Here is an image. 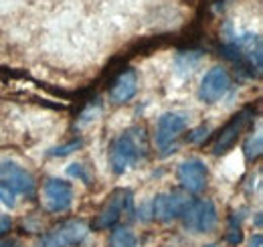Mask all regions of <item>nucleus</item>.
Returning <instances> with one entry per match:
<instances>
[{
    "label": "nucleus",
    "instance_id": "nucleus-1",
    "mask_svg": "<svg viewBox=\"0 0 263 247\" xmlns=\"http://www.w3.org/2000/svg\"><path fill=\"white\" fill-rule=\"evenodd\" d=\"M148 152L146 130L140 126L122 132L109 146V166L116 174H124L132 164L140 162Z\"/></svg>",
    "mask_w": 263,
    "mask_h": 247
},
{
    "label": "nucleus",
    "instance_id": "nucleus-2",
    "mask_svg": "<svg viewBox=\"0 0 263 247\" xmlns=\"http://www.w3.org/2000/svg\"><path fill=\"white\" fill-rule=\"evenodd\" d=\"M221 53L225 59H229L239 71H245L249 77H259L263 67V47L261 37L245 32L235 37L233 41L221 45Z\"/></svg>",
    "mask_w": 263,
    "mask_h": 247
},
{
    "label": "nucleus",
    "instance_id": "nucleus-3",
    "mask_svg": "<svg viewBox=\"0 0 263 247\" xmlns=\"http://www.w3.org/2000/svg\"><path fill=\"white\" fill-rule=\"evenodd\" d=\"M134 213V195H132L130 188H116L107 203L101 207L93 223H91V229L93 231H101V229H107V227H114L124 215H132Z\"/></svg>",
    "mask_w": 263,
    "mask_h": 247
},
{
    "label": "nucleus",
    "instance_id": "nucleus-4",
    "mask_svg": "<svg viewBox=\"0 0 263 247\" xmlns=\"http://www.w3.org/2000/svg\"><path fill=\"white\" fill-rule=\"evenodd\" d=\"M253 118H255V110L251 105H247L241 112H237L229 122L219 130V134H217V138L213 142V154L221 156L225 154L227 150H231L237 144V140L241 138V134L249 128V123L253 122Z\"/></svg>",
    "mask_w": 263,
    "mask_h": 247
},
{
    "label": "nucleus",
    "instance_id": "nucleus-5",
    "mask_svg": "<svg viewBox=\"0 0 263 247\" xmlns=\"http://www.w3.org/2000/svg\"><path fill=\"white\" fill-rule=\"evenodd\" d=\"M182 225L193 231V233H209L215 229L217 221H219V213L213 201L200 199V201H191L182 213Z\"/></svg>",
    "mask_w": 263,
    "mask_h": 247
},
{
    "label": "nucleus",
    "instance_id": "nucleus-6",
    "mask_svg": "<svg viewBox=\"0 0 263 247\" xmlns=\"http://www.w3.org/2000/svg\"><path fill=\"white\" fill-rule=\"evenodd\" d=\"M89 233V225L79 221V219H71L65 221L57 227H53L43 239L41 247H73L79 245L81 241H85Z\"/></svg>",
    "mask_w": 263,
    "mask_h": 247
},
{
    "label": "nucleus",
    "instance_id": "nucleus-7",
    "mask_svg": "<svg viewBox=\"0 0 263 247\" xmlns=\"http://www.w3.org/2000/svg\"><path fill=\"white\" fill-rule=\"evenodd\" d=\"M184 130H186V118L182 114L166 112L160 116L156 123V146L160 154L166 156L176 150V140Z\"/></svg>",
    "mask_w": 263,
    "mask_h": 247
},
{
    "label": "nucleus",
    "instance_id": "nucleus-8",
    "mask_svg": "<svg viewBox=\"0 0 263 247\" xmlns=\"http://www.w3.org/2000/svg\"><path fill=\"white\" fill-rule=\"evenodd\" d=\"M189 203L191 201H189L186 192H182V190L156 195L154 201H152V215H154V219H158L162 223H170V221L182 217Z\"/></svg>",
    "mask_w": 263,
    "mask_h": 247
},
{
    "label": "nucleus",
    "instance_id": "nucleus-9",
    "mask_svg": "<svg viewBox=\"0 0 263 247\" xmlns=\"http://www.w3.org/2000/svg\"><path fill=\"white\" fill-rule=\"evenodd\" d=\"M231 90V75L225 67H213L206 71V75L200 81L198 97L204 103H217L221 97H225Z\"/></svg>",
    "mask_w": 263,
    "mask_h": 247
},
{
    "label": "nucleus",
    "instance_id": "nucleus-10",
    "mask_svg": "<svg viewBox=\"0 0 263 247\" xmlns=\"http://www.w3.org/2000/svg\"><path fill=\"white\" fill-rule=\"evenodd\" d=\"M43 203L51 213H65L73 205V186L61 179H49L43 186Z\"/></svg>",
    "mask_w": 263,
    "mask_h": 247
},
{
    "label": "nucleus",
    "instance_id": "nucleus-11",
    "mask_svg": "<svg viewBox=\"0 0 263 247\" xmlns=\"http://www.w3.org/2000/svg\"><path fill=\"white\" fill-rule=\"evenodd\" d=\"M178 183L186 192H200L204 190L209 181V168L200 158H189L178 166Z\"/></svg>",
    "mask_w": 263,
    "mask_h": 247
},
{
    "label": "nucleus",
    "instance_id": "nucleus-12",
    "mask_svg": "<svg viewBox=\"0 0 263 247\" xmlns=\"http://www.w3.org/2000/svg\"><path fill=\"white\" fill-rule=\"evenodd\" d=\"M0 185L12 188L14 192L21 195H33L34 192V179L31 172H27L23 166L14 164V162H0Z\"/></svg>",
    "mask_w": 263,
    "mask_h": 247
},
{
    "label": "nucleus",
    "instance_id": "nucleus-13",
    "mask_svg": "<svg viewBox=\"0 0 263 247\" xmlns=\"http://www.w3.org/2000/svg\"><path fill=\"white\" fill-rule=\"evenodd\" d=\"M136 92H138V75H136L134 69H126L111 83L109 99H111V103L122 105V103H128L132 97L136 95Z\"/></svg>",
    "mask_w": 263,
    "mask_h": 247
},
{
    "label": "nucleus",
    "instance_id": "nucleus-14",
    "mask_svg": "<svg viewBox=\"0 0 263 247\" xmlns=\"http://www.w3.org/2000/svg\"><path fill=\"white\" fill-rule=\"evenodd\" d=\"M138 239L128 227H116L109 235V247H136Z\"/></svg>",
    "mask_w": 263,
    "mask_h": 247
},
{
    "label": "nucleus",
    "instance_id": "nucleus-15",
    "mask_svg": "<svg viewBox=\"0 0 263 247\" xmlns=\"http://www.w3.org/2000/svg\"><path fill=\"white\" fill-rule=\"evenodd\" d=\"M261 150H263V136L259 132L257 134H251L245 140V144H243V152H245V158L249 162H255L261 156Z\"/></svg>",
    "mask_w": 263,
    "mask_h": 247
},
{
    "label": "nucleus",
    "instance_id": "nucleus-16",
    "mask_svg": "<svg viewBox=\"0 0 263 247\" xmlns=\"http://www.w3.org/2000/svg\"><path fill=\"white\" fill-rule=\"evenodd\" d=\"M241 213H233L229 219V231H227V243L233 247L243 243V229H241Z\"/></svg>",
    "mask_w": 263,
    "mask_h": 247
},
{
    "label": "nucleus",
    "instance_id": "nucleus-17",
    "mask_svg": "<svg viewBox=\"0 0 263 247\" xmlns=\"http://www.w3.org/2000/svg\"><path fill=\"white\" fill-rule=\"evenodd\" d=\"M83 146V140H71V142H67V144H63V146H57V148H53L51 152H49V156H67L71 154V152H75V150H79Z\"/></svg>",
    "mask_w": 263,
    "mask_h": 247
},
{
    "label": "nucleus",
    "instance_id": "nucleus-18",
    "mask_svg": "<svg viewBox=\"0 0 263 247\" xmlns=\"http://www.w3.org/2000/svg\"><path fill=\"white\" fill-rule=\"evenodd\" d=\"M67 174L69 177H75V179H79V181H83L85 185H91L89 181V174L85 172V166L83 164H69V168H67Z\"/></svg>",
    "mask_w": 263,
    "mask_h": 247
},
{
    "label": "nucleus",
    "instance_id": "nucleus-19",
    "mask_svg": "<svg viewBox=\"0 0 263 247\" xmlns=\"http://www.w3.org/2000/svg\"><path fill=\"white\" fill-rule=\"evenodd\" d=\"M16 192L12 190V188H8V186L0 185V203L4 205V207H8V209H12L14 205H16Z\"/></svg>",
    "mask_w": 263,
    "mask_h": 247
},
{
    "label": "nucleus",
    "instance_id": "nucleus-20",
    "mask_svg": "<svg viewBox=\"0 0 263 247\" xmlns=\"http://www.w3.org/2000/svg\"><path fill=\"white\" fill-rule=\"evenodd\" d=\"M206 134H209V126H198V128H195V130L191 132L189 142H200V140L206 138Z\"/></svg>",
    "mask_w": 263,
    "mask_h": 247
},
{
    "label": "nucleus",
    "instance_id": "nucleus-21",
    "mask_svg": "<svg viewBox=\"0 0 263 247\" xmlns=\"http://www.w3.org/2000/svg\"><path fill=\"white\" fill-rule=\"evenodd\" d=\"M12 227V219L8 215H0V235H4L6 231H10Z\"/></svg>",
    "mask_w": 263,
    "mask_h": 247
},
{
    "label": "nucleus",
    "instance_id": "nucleus-22",
    "mask_svg": "<svg viewBox=\"0 0 263 247\" xmlns=\"http://www.w3.org/2000/svg\"><path fill=\"white\" fill-rule=\"evenodd\" d=\"M263 245V235L261 233H255L251 239H249V247H261Z\"/></svg>",
    "mask_w": 263,
    "mask_h": 247
},
{
    "label": "nucleus",
    "instance_id": "nucleus-23",
    "mask_svg": "<svg viewBox=\"0 0 263 247\" xmlns=\"http://www.w3.org/2000/svg\"><path fill=\"white\" fill-rule=\"evenodd\" d=\"M0 247H16L14 241H0Z\"/></svg>",
    "mask_w": 263,
    "mask_h": 247
},
{
    "label": "nucleus",
    "instance_id": "nucleus-24",
    "mask_svg": "<svg viewBox=\"0 0 263 247\" xmlns=\"http://www.w3.org/2000/svg\"><path fill=\"white\" fill-rule=\"evenodd\" d=\"M255 225L261 229V213H257V215H255Z\"/></svg>",
    "mask_w": 263,
    "mask_h": 247
},
{
    "label": "nucleus",
    "instance_id": "nucleus-25",
    "mask_svg": "<svg viewBox=\"0 0 263 247\" xmlns=\"http://www.w3.org/2000/svg\"><path fill=\"white\" fill-rule=\"evenodd\" d=\"M204 247H217L215 243H209V245H204Z\"/></svg>",
    "mask_w": 263,
    "mask_h": 247
}]
</instances>
